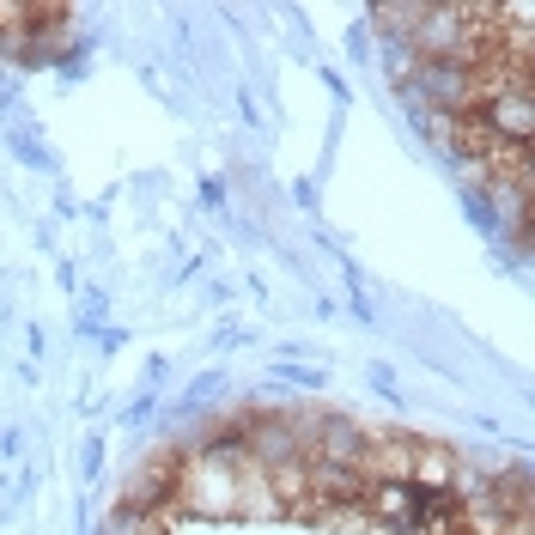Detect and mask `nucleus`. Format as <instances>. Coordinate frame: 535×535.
I'll return each mask as SVG.
<instances>
[{"label": "nucleus", "mask_w": 535, "mask_h": 535, "mask_svg": "<svg viewBox=\"0 0 535 535\" xmlns=\"http://www.w3.org/2000/svg\"><path fill=\"white\" fill-rule=\"evenodd\" d=\"M171 481H177V456H146L122 487V511L159 517V505H171Z\"/></svg>", "instance_id": "nucleus-2"}, {"label": "nucleus", "mask_w": 535, "mask_h": 535, "mask_svg": "<svg viewBox=\"0 0 535 535\" xmlns=\"http://www.w3.org/2000/svg\"><path fill=\"white\" fill-rule=\"evenodd\" d=\"M171 505L189 511V517H280L274 487H268V469L250 463L244 444L232 432L177 463Z\"/></svg>", "instance_id": "nucleus-1"}]
</instances>
